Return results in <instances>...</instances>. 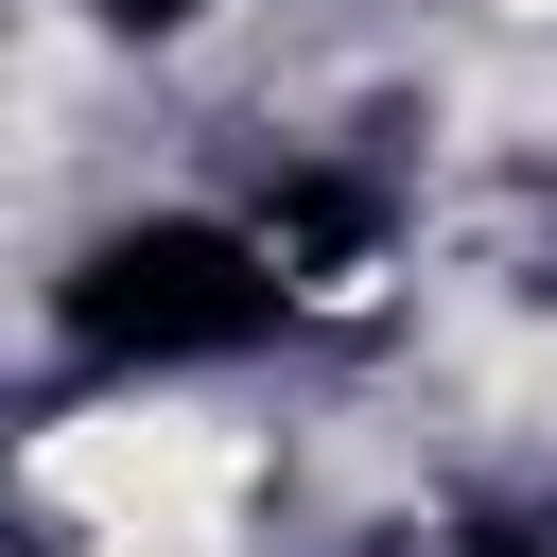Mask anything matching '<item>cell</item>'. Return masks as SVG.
I'll list each match as a JSON object with an SVG mask.
<instances>
[{
  "instance_id": "2",
  "label": "cell",
  "mask_w": 557,
  "mask_h": 557,
  "mask_svg": "<svg viewBox=\"0 0 557 557\" xmlns=\"http://www.w3.org/2000/svg\"><path fill=\"white\" fill-rule=\"evenodd\" d=\"M487 17H505V35H557V0H487Z\"/></svg>"
},
{
  "instance_id": "3",
  "label": "cell",
  "mask_w": 557,
  "mask_h": 557,
  "mask_svg": "<svg viewBox=\"0 0 557 557\" xmlns=\"http://www.w3.org/2000/svg\"><path fill=\"white\" fill-rule=\"evenodd\" d=\"M35 557H104V540H52V522H35Z\"/></svg>"
},
{
  "instance_id": "1",
  "label": "cell",
  "mask_w": 557,
  "mask_h": 557,
  "mask_svg": "<svg viewBox=\"0 0 557 557\" xmlns=\"http://www.w3.org/2000/svg\"><path fill=\"white\" fill-rule=\"evenodd\" d=\"M261 505H278V435L191 383H122L17 435V522L104 557H261Z\"/></svg>"
}]
</instances>
